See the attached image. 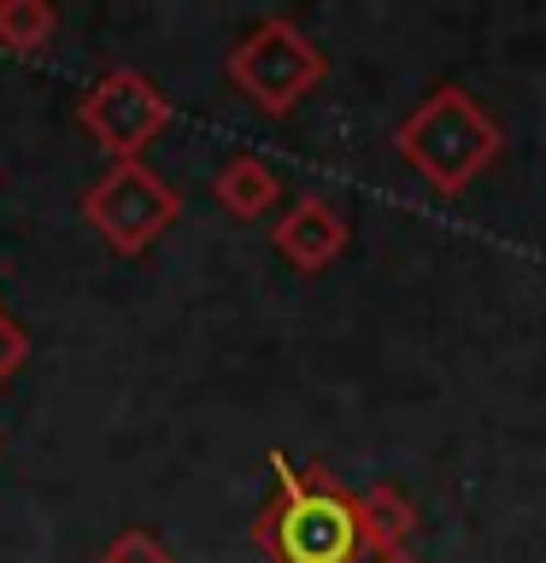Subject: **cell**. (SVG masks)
<instances>
[{"mask_svg": "<svg viewBox=\"0 0 546 563\" xmlns=\"http://www.w3.org/2000/svg\"><path fill=\"white\" fill-rule=\"evenodd\" d=\"M171 118H176L171 95L153 77L130 70V65L106 70L100 82H88L77 95V130L95 141L100 153H112V165L141 158L159 135L171 130Z\"/></svg>", "mask_w": 546, "mask_h": 563, "instance_id": "obj_5", "label": "cell"}, {"mask_svg": "<svg viewBox=\"0 0 546 563\" xmlns=\"http://www.w3.org/2000/svg\"><path fill=\"white\" fill-rule=\"evenodd\" d=\"M500 147H505L500 123H493L482 106H476L470 88H458V82L429 88L394 130V153L435 194H447V200H458V194L500 158Z\"/></svg>", "mask_w": 546, "mask_h": 563, "instance_id": "obj_2", "label": "cell"}, {"mask_svg": "<svg viewBox=\"0 0 546 563\" xmlns=\"http://www.w3.org/2000/svg\"><path fill=\"white\" fill-rule=\"evenodd\" d=\"M347 241H352V229H347V218L324 200V194H299V200L276 218V229H271V246L294 264L299 276L329 271V264L347 253Z\"/></svg>", "mask_w": 546, "mask_h": 563, "instance_id": "obj_6", "label": "cell"}, {"mask_svg": "<svg viewBox=\"0 0 546 563\" xmlns=\"http://www.w3.org/2000/svg\"><path fill=\"white\" fill-rule=\"evenodd\" d=\"M223 77L236 82V95H247L264 118H288L294 106L329 77V59L294 18H259V24L229 47Z\"/></svg>", "mask_w": 546, "mask_h": 563, "instance_id": "obj_3", "label": "cell"}, {"mask_svg": "<svg viewBox=\"0 0 546 563\" xmlns=\"http://www.w3.org/2000/svg\"><path fill=\"white\" fill-rule=\"evenodd\" d=\"M276 493L253 517V545L264 563H359V493L341 487L329 464H288L271 452Z\"/></svg>", "mask_w": 546, "mask_h": 563, "instance_id": "obj_1", "label": "cell"}, {"mask_svg": "<svg viewBox=\"0 0 546 563\" xmlns=\"http://www.w3.org/2000/svg\"><path fill=\"white\" fill-rule=\"evenodd\" d=\"M95 563H176V558H171V545L159 534H148V528H123Z\"/></svg>", "mask_w": 546, "mask_h": 563, "instance_id": "obj_10", "label": "cell"}, {"mask_svg": "<svg viewBox=\"0 0 546 563\" xmlns=\"http://www.w3.org/2000/svg\"><path fill=\"white\" fill-rule=\"evenodd\" d=\"M24 358H30V329L18 323V317H7V306H0V387L24 369Z\"/></svg>", "mask_w": 546, "mask_h": 563, "instance_id": "obj_11", "label": "cell"}, {"mask_svg": "<svg viewBox=\"0 0 546 563\" xmlns=\"http://www.w3.org/2000/svg\"><path fill=\"white\" fill-rule=\"evenodd\" d=\"M211 200H218L236 223H259L264 211L282 200V176L264 165L259 153H236V158H223L218 176H211Z\"/></svg>", "mask_w": 546, "mask_h": 563, "instance_id": "obj_7", "label": "cell"}, {"mask_svg": "<svg viewBox=\"0 0 546 563\" xmlns=\"http://www.w3.org/2000/svg\"><path fill=\"white\" fill-rule=\"evenodd\" d=\"M53 35H59V12L47 0H0V47L7 53L35 59V53H47Z\"/></svg>", "mask_w": 546, "mask_h": 563, "instance_id": "obj_9", "label": "cell"}, {"mask_svg": "<svg viewBox=\"0 0 546 563\" xmlns=\"http://www.w3.org/2000/svg\"><path fill=\"white\" fill-rule=\"evenodd\" d=\"M376 563H417L412 552H387V558H376Z\"/></svg>", "mask_w": 546, "mask_h": 563, "instance_id": "obj_12", "label": "cell"}, {"mask_svg": "<svg viewBox=\"0 0 546 563\" xmlns=\"http://www.w3.org/2000/svg\"><path fill=\"white\" fill-rule=\"evenodd\" d=\"M359 534H364V552H376V558L405 552V540L417 534V505L387 482L364 487L359 493Z\"/></svg>", "mask_w": 546, "mask_h": 563, "instance_id": "obj_8", "label": "cell"}, {"mask_svg": "<svg viewBox=\"0 0 546 563\" xmlns=\"http://www.w3.org/2000/svg\"><path fill=\"white\" fill-rule=\"evenodd\" d=\"M77 211L112 253L141 258L176 218H183V194H176L148 158H123V165L100 170L95 183L83 188Z\"/></svg>", "mask_w": 546, "mask_h": 563, "instance_id": "obj_4", "label": "cell"}]
</instances>
